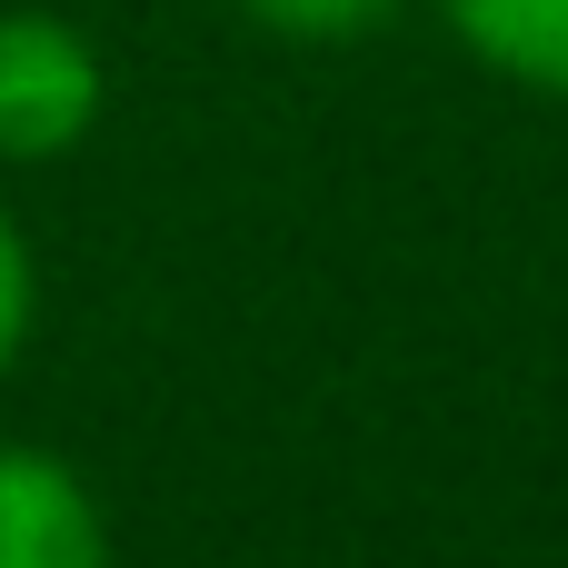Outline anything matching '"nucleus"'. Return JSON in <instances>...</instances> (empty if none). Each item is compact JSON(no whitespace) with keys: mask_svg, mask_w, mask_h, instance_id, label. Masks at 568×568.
Returning a JSON list of instances; mask_svg holds the SVG:
<instances>
[{"mask_svg":"<svg viewBox=\"0 0 568 568\" xmlns=\"http://www.w3.org/2000/svg\"><path fill=\"white\" fill-rule=\"evenodd\" d=\"M270 40H300V50H339V40H369L399 0H240Z\"/></svg>","mask_w":568,"mask_h":568,"instance_id":"obj_4","label":"nucleus"},{"mask_svg":"<svg viewBox=\"0 0 568 568\" xmlns=\"http://www.w3.org/2000/svg\"><path fill=\"white\" fill-rule=\"evenodd\" d=\"M0 568H110V519L60 449L0 439Z\"/></svg>","mask_w":568,"mask_h":568,"instance_id":"obj_2","label":"nucleus"},{"mask_svg":"<svg viewBox=\"0 0 568 568\" xmlns=\"http://www.w3.org/2000/svg\"><path fill=\"white\" fill-rule=\"evenodd\" d=\"M110 70L70 10L10 0L0 10V160H60L100 130Z\"/></svg>","mask_w":568,"mask_h":568,"instance_id":"obj_1","label":"nucleus"},{"mask_svg":"<svg viewBox=\"0 0 568 568\" xmlns=\"http://www.w3.org/2000/svg\"><path fill=\"white\" fill-rule=\"evenodd\" d=\"M30 310H40V270H30L20 220L0 210V379H10V359H20V339H30Z\"/></svg>","mask_w":568,"mask_h":568,"instance_id":"obj_5","label":"nucleus"},{"mask_svg":"<svg viewBox=\"0 0 568 568\" xmlns=\"http://www.w3.org/2000/svg\"><path fill=\"white\" fill-rule=\"evenodd\" d=\"M459 50L539 100H568V0H439Z\"/></svg>","mask_w":568,"mask_h":568,"instance_id":"obj_3","label":"nucleus"}]
</instances>
